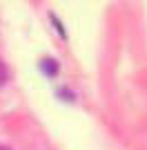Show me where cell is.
<instances>
[{"label":"cell","instance_id":"1","mask_svg":"<svg viewBox=\"0 0 147 150\" xmlns=\"http://www.w3.org/2000/svg\"><path fill=\"white\" fill-rule=\"evenodd\" d=\"M43 63H45V65H43V69H45V72H47V69H49V74H54V72H56L54 61H43Z\"/></svg>","mask_w":147,"mask_h":150},{"label":"cell","instance_id":"2","mask_svg":"<svg viewBox=\"0 0 147 150\" xmlns=\"http://www.w3.org/2000/svg\"><path fill=\"white\" fill-rule=\"evenodd\" d=\"M7 79V72H5V65H2V63H0V83L5 81Z\"/></svg>","mask_w":147,"mask_h":150},{"label":"cell","instance_id":"3","mask_svg":"<svg viewBox=\"0 0 147 150\" xmlns=\"http://www.w3.org/2000/svg\"><path fill=\"white\" fill-rule=\"evenodd\" d=\"M0 150H11V148H9V146H0Z\"/></svg>","mask_w":147,"mask_h":150}]
</instances>
